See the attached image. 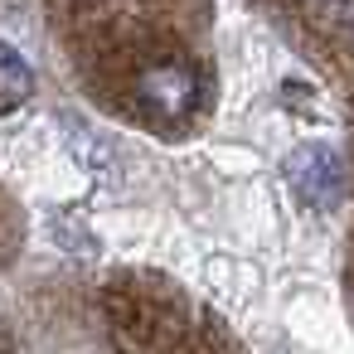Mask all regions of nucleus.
Wrapping results in <instances>:
<instances>
[{"label":"nucleus","mask_w":354,"mask_h":354,"mask_svg":"<svg viewBox=\"0 0 354 354\" xmlns=\"http://www.w3.org/2000/svg\"><path fill=\"white\" fill-rule=\"evenodd\" d=\"M30 93H35V73H30V64L20 59V49H10L6 39H0V117L20 112V107L30 102Z\"/></svg>","instance_id":"3"},{"label":"nucleus","mask_w":354,"mask_h":354,"mask_svg":"<svg viewBox=\"0 0 354 354\" xmlns=\"http://www.w3.org/2000/svg\"><path fill=\"white\" fill-rule=\"evenodd\" d=\"M286 175H291V185H296V194H301L306 204H335V199H339V185H344L339 160H335V151H325V146H301V151L286 160Z\"/></svg>","instance_id":"2"},{"label":"nucleus","mask_w":354,"mask_h":354,"mask_svg":"<svg viewBox=\"0 0 354 354\" xmlns=\"http://www.w3.org/2000/svg\"><path fill=\"white\" fill-rule=\"evenodd\" d=\"M136 97H141V107H146L151 117L180 122V117H189L194 102H199V73H194L189 64H180V59H160V64L141 68Z\"/></svg>","instance_id":"1"}]
</instances>
